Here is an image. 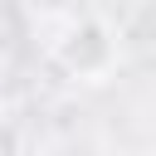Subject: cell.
I'll list each match as a JSON object with an SVG mask.
<instances>
[{
	"label": "cell",
	"mask_w": 156,
	"mask_h": 156,
	"mask_svg": "<svg viewBox=\"0 0 156 156\" xmlns=\"http://www.w3.org/2000/svg\"><path fill=\"white\" fill-rule=\"evenodd\" d=\"M54 63L78 83H102L117 68V34L107 29V20L83 15L54 39Z\"/></svg>",
	"instance_id": "obj_1"
}]
</instances>
